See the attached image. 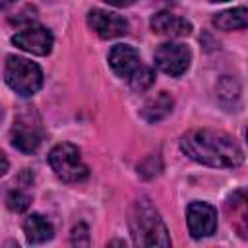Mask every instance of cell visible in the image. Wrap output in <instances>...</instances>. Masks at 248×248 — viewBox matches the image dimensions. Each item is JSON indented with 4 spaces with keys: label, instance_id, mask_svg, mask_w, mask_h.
<instances>
[{
    "label": "cell",
    "instance_id": "cell-1",
    "mask_svg": "<svg viewBox=\"0 0 248 248\" xmlns=\"http://www.w3.org/2000/svg\"><path fill=\"white\" fill-rule=\"evenodd\" d=\"M180 149L192 161L215 169H234L244 161V153L238 141L227 132L211 128L184 134L180 138Z\"/></svg>",
    "mask_w": 248,
    "mask_h": 248
},
{
    "label": "cell",
    "instance_id": "cell-2",
    "mask_svg": "<svg viewBox=\"0 0 248 248\" xmlns=\"http://www.w3.org/2000/svg\"><path fill=\"white\" fill-rule=\"evenodd\" d=\"M130 231L136 246H170L169 231L149 198L141 196L130 209Z\"/></svg>",
    "mask_w": 248,
    "mask_h": 248
},
{
    "label": "cell",
    "instance_id": "cell-3",
    "mask_svg": "<svg viewBox=\"0 0 248 248\" xmlns=\"http://www.w3.org/2000/svg\"><path fill=\"white\" fill-rule=\"evenodd\" d=\"M4 79L12 91H16L21 97L35 95L43 85V72L41 68L21 56H8Z\"/></svg>",
    "mask_w": 248,
    "mask_h": 248
},
{
    "label": "cell",
    "instance_id": "cell-4",
    "mask_svg": "<svg viewBox=\"0 0 248 248\" xmlns=\"http://www.w3.org/2000/svg\"><path fill=\"white\" fill-rule=\"evenodd\" d=\"M48 163H50V169L54 170V174L68 184H78V182L85 180L89 174V169L81 161L79 149L74 143L64 141V143L54 145L48 153Z\"/></svg>",
    "mask_w": 248,
    "mask_h": 248
},
{
    "label": "cell",
    "instance_id": "cell-5",
    "mask_svg": "<svg viewBox=\"0 0 248 248\" xmlns=\"http://www.w3.org/2000/svg\"><path fill=\"white\" fill-rule=\"evenodd\" d=\"M190 62L192 52L182 43H163L155 50V66L170 78L182 76L190 68Z\"/></svg>",
    "mask_w": 248,
    "mask_h": 248
},
{
    "label": "cell",
    "instance_id": "cell-6",
    "mask_svg": "<svg viewBox=\"0 0 248 248\" xmlns=\"http://www.w3.org/2000/svg\"><path fill=\"white\" fill-rule=\"evenodd\" d=\"M108 66L118 78L126 79L128 83H132L145 68L141 64L140 52L130 45H114L108 52Z\"/></svg>",
    "mask_w": 248,
    "mask_h": 248
},
{
    "label": "cell",
    "instance_id": "cell-7",
    "mask_svg": "<svg viewBox=\"0 0 248 248\" xmlns=\"http://www.w3.org/2000/svg\"><path fill=\"white\" fill-rule=\"evenodd\" d=\"M186 223L194 238L211 236L217 231V211L205 202H192L186 209Z\"/></svg>",
    "mask_w": 248,
    "mask_h": 248
},
{
    "label": "cell",
    "instance_id": "cell-8",
    "mask_svg": "<svg viewBox=\"0 0 248 248\" xmlns=\"http://www.w3.org/2000/svg\"><path fill=\"white\" fill-rule=\"evenodd\" d=\"M12 43L16 46H19L21 50H27L31 54H37V56H46L50 50H52V45H54V37L52 33L46 29V27H41V25H29L25 27L23 31H17L14 37H12Z\"/></svg>",
    "mask_w": 248,
    "mask_h": 248
},
{
    "label": "cell",
    "instance_id": "cell-9",
    "mask_svg": "<svg viewBox=\"0 0 248 248\" xmlns=\"http://www.w3.org/2000/svg\"><path fill=\"white\" fill-rule=\"evenodd\" d=\"M87 23L101 39H114L128 33V21L122 16L99 8L87 14Z\"/></svg>",
    "mask_w": 248,
    "mask_h": 248
},
{
    "label": "cell",
    "instance_id": "cell-10",
    "mask_svg": "<svg viewBox=\"0 0 248 248\" xmlns=\"http://www.w3.org/2000/svg\"><path fill=\"white\" fill-rule=\"evenodd\" d=\"M151 29L153 33L167 35V37H186L192 33V23L176 14L170 12H159L151 17Z\"/></svg>",
    "mask_w": 248,
    "mask_h": 248
},
{
    "label": "cell",
    "instance_id": "cell-11",
    "mask_svg": "<svg viewBox=\"0 0 248 248\" xmlns=\"http://www.w3.org/2000/svg\"><path fill=\"white\" fill-rule=\"evenodd\" d=\"M12 145L23 153H35L41 145V132L31 124V120L17 118L12 128Z\"/></svg>",
    "mask_w": 248,
    "mask_h": 248
},
{
    "label": "cell",
    "instance_id": "cell-12",
    "mask_svg": "<svg viewBox=\"0 0 248 248\" xmlns=\"http://www.w3.org/2000/svg\"><path fill=\"white\" fill-rule=\"evenodd\" d=\"M227 213L234 231L246 238L248 236V209H246V192L236 190L227 198Z\"/></svg>",
    "mask_w": 248,
    "mask_h": 248
},
{
    "label": "cell",
    "instance_id": "cell-13",
    "mask_svg": "<svg viewBox=\"0 0 248 248\" xmlns=\"http://www.w3.org/2000/svg\"><path fill=\"white\" fill-rule=\"evenodd\" d=\"M172 105H174L172 97H170L167 91H159L157 95L149 97V99L143 103L140 114H141V118H143L145 122L153 124V122H159V120H163L165 116H169L170 110H172Z\"/></svg>",
    "mask_w": 248,
    "mask_h": 248
},
{
    "label": "cell",
    "instance_id": "cell-14",
    "mask_svg": "<svg viewBox=\"0 0 248 248\" xmlns=\"http://www.w3.org/2000/svg\"><path fill=\"white\" fill-rule=\"evenodd\" d=\"M23 232H25V238L27 242L31 244H41V242H46L52 238L54 234V227L52 223L41 215V213H31L25 221H23Z\"/></svg>",
    "mask_w": 248,
    "mask_h": 248
},
{
    "label": "cell",
    "instance_id": "cell-15",
    "mask_svg": "<svg viewBox=\"0 0 248 248\" xmlns=\"http://www.w3.org/2000/svg\"><path fill=\"white\" fill-rule=\"evenodd\" d=\"M213 25L221 31H236V29H246L248 25V12L244 6L225 10L221 14H215Z\"/></svg>",
    "mask_w": 248,
    "mask_h": 248
},
{
    "label": "cell",
    "instance_id": "cell-16",
    "mask_svg": "<svg viewBox=\"0 0 248 248\" xmlns=\"http://www.w3.org/2000/svg\"><path fill=\"white\" fill-rule=\"evenodd\" d=\"M6 205L14 213H23L31 205V196L23 190H10L6 196Z\"/></svg>",
    "mask_w": 248,
    "mask_h": 248
},
{
    "label": "cell",
    "instance_id": "cell-17",
    "mask_svg": "<svg viewBox=\"0 0 248 248\" xmlns=\"http://www.w3.org/2000/svg\"><path fill=\"white\" fill-rule=\"evenodd\" d=\"M161 169H163L161 159H159L157 155H149L145 161L140 163L138 172H140V176H143V178H153V176H157V174L161 172Z\"/></svg>",
    "mask_w": 248,
    "mask_h": 248
},
{
    "label": "cell",
    "instance_id": "cell-18",
    "mask_svg": "<svg viewBox=\"0 0 248 248\" xmlns=\"http://www.w3.org/2000/svg\"><path fill=\"white\" fill-rule=\"evenodd\" d=\"M72 244H76V246H87L89 244V232H87V227L83 223H79L72 229Z\"/></svg>",
    "mask_w": 248,
    "mask_h": 248
},
{
    "label": "cell",
    "instance_id": "cell-19",
    "mask_svg": "<svg viewBox=\"0 0 248 248\" xmlns=\"http://www.w3.org/2000/svg\"><path fill=\"white\" fill-rule=\"evenodd\" d=\"M8 167H10V163H8V157H6V155H4V151L0 149V176L8 172Z\"/></svg>",
    "mask_w": 248,
    "mask_h": 248
},
{
    "label": "cell",
    "instance_id": "cell-20",
    "mask_svg": "<svg viewBox=\"0 0 248 248\" xmlns=\"http://www.w3.org/2000/svg\"><path fill=\"white\" fill-rule=\"evenodd\" d=\"M107 4H110V6H116V8H124V6H130V4H134L136 0H105Z\"/></svg>",
    "mask_w": 248,
    "mask_h": 248
},
{
    "label": "cell",
    "instance_id": "cell-21",
    "mask_svg": "<svg viewBox=\"0 0 248 248\" xmlns=\"http://www.w3.org/2000/svg\"><path fill=\"white\" fill-rule=\"evenodd\" d=\"M14 2H16V0H0V10H4V8H10Z\"/></svg>",
    "mask_w": 248,
    "mask_h": 248
},
{
    "label": "cell",
    "instance_id": "cell-22",
    "mask_svg": "<svg viewBox=\"0 0 248 248\" xmlns=\"http://www.w3.org/2000/svg\"><path fill=\"white\" fill-rule=\"evenodd\" d=\"M211 2H227V0H211Z\"/></svg>",
    "mask_w": 248,
    "mask_h": 248
}]
</instances>
